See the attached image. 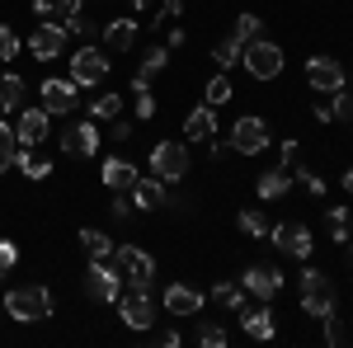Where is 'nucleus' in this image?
<instances>
[{
    "label": "nucleus",
    "instance_id": "79ce46f5",
    "mask_svg": "<svg viewBox=\"0 0 353 348\" xmlns=\"http://www.w3.org/2000/svg\"><path fill=\"white\" fill-rule=\"evenodd\" d=\"M14 264H19V245H14V240H0V278H5Z\"/></svg>",
    "mask_w": 353,
    "mask_h": 348
},
{
    "label": "nucleus",
    "instance_id": "a18cd8bd",
    "mask_svg": "<svg viewBox=\"0 0 353 348\" xmlns=\"http://www.w3.org/2000/svg\"><path fill=\"white\" fill-rule=\"evenodd\" d=\"M325 221H330V226H349V207H344V203H339V207H330Z\"/></svg>",
    "mask_w": 353,
    "mask_h": 348
},
{
    "label": "nucleus",
    "instance_id": "9b49d317",
    "mask_svg": "<svg viewBox=\"0 0 353 348\" xmlns=\"http://www.w3.org/2000/svg\"><path fill=\"white\" fill-rule=\"evenodd\" d=\"M269 240L278 245L283 254H292V259H311V245H316L301 221H278V226L269 231Z\"/></svg>",
    "mask_w": 353,
    "mask_h": 348
},
{
    "label": "nucleus",
    "instance_id": "f3484780",
    "mask_svg": "<svg viewBox=\"0 0 353 348\" xmlns=\"http://www.w3.org/2000/svg\"><path fill=\"white\" fill-rule=\"evenodd\" d=\"M61 151H66V156H94V151H99V127H94V123L66 127V132H61Z\"/></svg>",
    "mask_w": 353,
    "mask_h": 348
},
{
    "label": "nucleus",
    "instance_id": "e433bc0d",
    "mask_svg": "<svg viewBox=\"0 0 353 348\" xmlns=\"http://www.w3.org/2000/svg\"><path fill=\"white\" fill-rule=\"evenodd\" d=\"M165 66H170V48H151V52L141 57V76H156Z\"/></svg>",
    "mask_w": 353,
    "mask_h": 348
},
{
    "label": "nucleus",
    "instance_id": "473e14b6",
    "mask_svg": "<svg viewBox=\"0 0 353 348\" xmlns=\"http://www.w3.org/2000/svg\"><path fill=\"white\" fill-rule=\"evenodd\" d=\"M330 104V118H339V123H353V90L344 85V90H334V94H325Z\"/></svg>",
    "mask_w": 353,
    "mask_h": 348
},
{
    "label": "nucleus",
    "instance_id": "f257e3e1",
    "mask_svg": "<svg viewBox=\"0 0 353 348\" xmlns=\"http://www.w3.org/2000/svg\"><path fill=\"white\" fill-rule=\"evenodd\" d=\"M52 292L48 287H38V283H24V287H10V296H5V316L19 325H33V320H48L52 316Z\"/></svg>",
    "mask_w": 353,
    "mask_h": 348
},
{
    "label": "nucleus",
    "instance_id": "9d476101",
    "mask_svg": "<svg viewBox=\"0 0 353 348\" xmlns=\"http://www.w3.org/2000/svg\"><path fill=\"white\" fill-rule=\"evenodd\" d=\"M264 146H269V123H264V118L250 113V118H241V123L231 127V151H241V156H259Z\"/></svg>",
    "mask_w": 353,
    "mask_h": 348
},
{
    "label": "nucleus",
    "instance_id": "f03ea898",
    "mask_svg": "<svg viewBox=\"0 0 353 348\" xmlns=\"http://www.w3.org/2000/svg\"><path fill=\"white\" fill-rule=\"evenodd\" d=\"M330 311H334V287H330V273H321V268H301V316L325 320Z\"/></svg>",
    "mask_w": 353,
    "mask_h": 348
},
{
    "label": "nucleus",
    "instance_id": "6ab92c4d",
    "mask_svg": "<svg viewBox=\"0 0 353 348\" xmlns=\"http://www.w3.org/2000/svg\"><path fill=\"white\" fill-rule=\"evenodd\" d=\"M137 43V19L132 14H118V19H109V24H104V52H128V48H132Z\"/></svg>",
    "mask_w": 353,
    "mask_h": 348
},
{
    "label": "nucleus",
    "instance_id": "49530a36",
    "mask_svg": "<svg viewBox=\"0 0 353 348\" xmlns=\"http://www.w3.org/2000/svg\"><path fill=\"white\" fill-rule=\"evenodd\" d=\"M109 212H113V216H118V221H123V216L132 212V203H123V198H118V193H113V203H109Z\"/></svg>",
    "mask_w": 353,
    "mask_h": 348
},
{
    "label": "nucleus",
    "instance_id": "dca6fc26",
    "mask_svg": "<svg viewBox=\"0 0 353 348\" xmlns=\"http://www.w3.org/2000/svg\"><path fill=\"white\" fill-rule=\"evenodd\" d=\"M61 48H66V28H61V24H38L33 33H28V52L38 57V61L61 57Z\"/></svg>",
    "mask_w": 353,
    "mask_h": 348
},
{
    "label": "nucleus",
    "instance_id": "bb28decb",
    "mask_svg": "<svg viewBox=\"0 0 353 348\" xmlns=\"http://www.w3.org/2000/svg\"><path fill=\"white\" fill-rule=\"evenodd\" d=\"M236 226H241L245 236H254V240H264V236L273 231V226H269V216L259 212V207H245V212L236 216Z\"/></svg>",
    "mask_w": 353,
    "mask_h": 348
},
{
    "label": "nucleus",
    "instance_id": "c9c22d12",
    "mask_svg": "<svg viewBox=\"0 0 353 348\" xmlns=\"http://www.w3.org/2000/svg\"><path fill=\"white\" fill-rule=\"evenodd\" d=\"M241 43H231V38H226V43H217V48H212V61H217L221 71H231V66H236V61H241Z\"/></svg>",
    "mask_w": 353,
    "mask_h": 348
},
{
    "label": "nucleus",
    "instance_id": "f704fd0d",
    "mask_svg": "<svg viewBox=\"0 0 353 348\" xmlns=\"http://www.w3.org/2000/svg\"><path fill=\"white\" fill-rule=\"evenodd\" d=\"M198 344L203 348H226V329L217 320H198Z\"/></svg>",
    "mask_w": 353,
    "mask_h": 348
},
{
    "label": "nucleus",
    "instance_id": "6e6552de",
    "mask_svg": "<svg viewBox=\"0 0 353 348\" xmlns=\"http://www.w3.org/2000/svg\"><path fill=\"white\" fill-rule=\"evenodd\" d=\"M109 76V52L104 48H81V52H71V81L81 85H99Z\"/></svg>",
    "mask_w": 353,
    "mask_h": 348
},
{
    "label": "nucleus",
    "instance_id": "a878e982",
    "mask_svg": "<svg viewBox=\"0 0 353 348\" xmlns=\"http://www.w3.org/2000/svg\"><path fill=\"white\" fill-rule=\"evenodd\" d=\"M254 38H264V19L259 14H236V28H231V43H254Z\"/></svg>",
    "mask_w": 353,
    "mask_h": 348
},
{
    "label": "nucleus",
    "instance_id": "0eeeda50",
    "mask_svg": "<svg viewBox=\"0 0 353 348\" xmlns=\"http://www.w3.org/2000/svg\"><path fill=\"white\" fill-rule=\"evenodd\" d=\"M113 306H118V316H123V325H128V329H151V325H156V301H151V287H132L128 296H118Z\"/></svg>",
    "mask_w": 353,
    "mask_h": 348
},
{
    "label": "nucleus",
    "instance_id": "c03bdc74",
    "mask_svg": "<svg viewBox=\"0 0 353 348\" xmlns=\"http://www.w3.org/2000/svg\"><path fill=\"white\" fill-rule=\"evenodd\" d=\"M113 141H128V136H132V123H128V118H113Z\"/></svg>",
    "mask_w": 353,
    "mask_h": 348
},
{
    "label": "nucleus",
    "instance_id": "2eb2a0df",
    "mask_svg": "<svg viewBox=\"0 0 353 348\" xmlns=\"http://www.w3.org/2000/svg\"><path fill=\"white\" fill-rule=\"evenodd\" d=\"M250 296H259V301H273V296L283 292V273L269 264H254V268H245V283H241Z\"/></svg>",
    "mask_w": 353,
    "mask_h": 348
},
{
    "label": "nucleus",
    "instance_id": "39448f33",
    "mask_svg": "<svg viewBox=\"0 0 353 348\" xmlns=\"http://www.w3.org/2000/svg\"><path fill=\"white\" fill-rule=\"evenodd\" d=\"M113 268H118L132 287H151V278H156V259H151L141 245H118V249H113Z\"/></svg>",
    "mask_w": 353,
    "mask_h": 348
},
{
    "label": "nucleus",
    "instance_id": "393cba45",
    "mask_svg": "<svg viewBox=\"0 0 353 348\" xmlns=\"http://www.w3.org/2000/svg\"><path fill=\"white\" fill-rule=\"evenodd\" d=\"M76 240H81V249L90 254V259H113V240L104 236V231H94V226H85V231L76 236Z\"/></svg>",
    "mask_w": 353,
    "mask_h": 348
},
{
    "label": "nucleus",
    "instance_id": "5fc2aeb1",
    "mask_svg": "<svg viewBox=\"0 0 353 348\" xmlns=\"http://www.w3.org/2000/svg\"><path fill=\"white\" fill-rule=\"evenodd\" d=\"M344 85H349V90H353V76H349V81H344Z\"/></svg>",
    "mask_w": 353,
    "mask_h": 348
},
{
    "label": "nucleus",
    "instance_id": "2f4dec72",
    "mask_svg": "<svg viewBox=\"0 0 353 348\" xmlns=\"http://www.w3.org/2000/svg\"><path fill=\"white\" fill-rule=\"evenodd\" d=\"M231 94H236V90H231V81H226V71H221V76H212V81H208V90H203V104L221 108V104H231Z\"/></svg>",
    "mask_w": 353,
    "mask_h": 348
},
{
    "label": "nucleus",
    "instance_id": "4be33fe9",
    "mask_svg": "<svg viewBox=\"0 0 353 348\" xmlns=\"http://www.w3.org/2000/svg\"><path fill=\"white\" fill-rule=\"evenodd\" d=\"M241 325H245V334H250V339H264V344L278 334V325H273V311H269V306H259V311H250V306H245V311H241Z\"/></svg>",
    "mask_w": 353,
    "mask_h": 348
},
{
    "label": "nucleus",
    "instance_id": "4468645a",
    "mask_svg": "<svg viewBox=\"0 0 353 348\" xmlns=\"http://www.w3.org/2000/svg\"><path fill=\"white\" fill-rule=\"evenodd\" d=\"M203 306H208V296L189 287V283H170L165 287V311L170 316H203Z\"/></svg>",
    "mask_w": 353,
    "mask_h": 348
},
{
    "label": "nucleus",
    "instance_id": "09e8293b",
    "mask_svg": "<svg viewBox=\"0 0 353 348\" xmlns=\"http://www.w3.org/2000/svg\"><path fill=\"white\" fill-rule=\"evenodd\" d=\"M174 14H184V0H165V14H161V19H174Z\"/></svg>",
    "mask_w": 353,
    "mask_h": 348
},
{
    "label": "nucleus",
    "instance_id": "603ef678",
    "mask_svg": "<svg viewBox=\"0 0 353 348\" xmlns=\"http://www.w3.org/2000/svg\"><path fill=\"white\" fill-rule=\"evenodd\" d=\"M344 188H349V193H353V170H349V174H344Z\"/></svg>",
    "mask_w": 353,
    "mask_h": 348
},
{
    "label": "nucleus",
    "instance_id": "de8ad7c7",
    "mask_svg": "<svg viewBox=\"0 0 353 348\" xmlns=\"http://www.w3.org/2000/svg\"><path fill=\"white\" fill-rule=\"evenodd\" d=\"M311 113H316V123H334V118H330V104H325V99H316V108H311Z\"/></svg>",
    "mask_w": 353,
    "mask_h": 348
},
{
    "label": "nucleus",
    "instance_id": "8fccbe9b",
    "mask_svg": "<svg viewBox=\"0 0 353 348\" xmlns=\"http://www.w3.org/2000/svg\"><path fill=\"white\" fill-rule=\"evenodd\" d=\"M81 5H85V0H57V10H61V14H81Z\"/></svg>",
    "mask_w": 353,
    "mask_h": 348
},
{
    "label": "nucleus",
    "instance_id": "a211bd4d",
    "mask_svg": "<svg viewBox=\"0 0 353 348\" xmlns=\"http://www.w3.org/2000/svg\"><path fill=\"white\" fill-rule=\"evenodd\" d=\"M99 179H104V188H109V193H128V188H132L141 174H137V165H132V161H123V156H109V161H104V170H99Z\"/></svg>",
    "mask_w": 353,
    "mask_h": 348
},
{
    "label": "nucleus",
    "instance_id": "412c9836",
    "mask_svg": "<svg viewBox=\"0 0 353 348\" xmlns=\"http://www.w3.org/2000/svg\"><path fill=\"white\" fill-rule=\"evenodd\" d=\"M292 184H297V174L278 165V170H264V174L254 179V193H259V198H269V203H273V198H283V193H288Z\"/></svg>",
    "mask_w": 353,
    "mask_h": 348
},
{
    "label": "nucleus",
    "instance_id": "c756f323",
    "mask_svg": "<svg viewBox=\"0 0 353 348\" xmlns=\"http://www.w3.org/2000/svg\"><path fill=\"white\" fill-rule=\"evenodd\" d=\"M132 99H137V118H156V99H151V76L132 81Z\"/></svg>",
    "mask_w": 353,
    "mask_h": 348
},
{
    "label": "nucleus",
    "instance_id": "ea45409f",
    "mask_svg": "<svg viewBox=\"0 0 353 348\" xmlns=\"http://www.w3.org/2000/svg\"><path fill=\"white\" fill-rule=\"evenodd\" d=\"M301 165H306V161H301V141H283V170H292V174H297Z\"/></svg>",
    "mask_w": 353,
    "mask_h": 348
},
{
    "label": "nucleus",
    "instance_id": "cd10ccee",
    "mask_svg": "<svg viewBox=\"0 0 353 348\" xmlns=\"http://www.w3.org/2000/svg\"><path fill=\"white\" fill-rule=\"evenodd\" d=\"M19 151H24V156H19V170H24L28 179H48V174H52V161H43V156H38V151H33V146H19Z\"/></svg>",
    "mask_w": 353,
    "mask_h": 348
},
{
    "label": "nucleus",
    "instance_id": "5701e85b",
    "mask_svg": "<svg viewBox=\"0 0 353 348\" xmlns=\"http://www.w3.org/2000/svg\"><path fill=\"white\" fill-rule=\"evenodd\" d=\"M184 132H189V141H208V136L217 132V118H212V104L193 108L189 118H184Z\"/></svg>",
    "mask_w": 353,
    "mask_h": 348
},
{
    "label": "nucleus",
    "instance_id": "ddd939ff",
    "mask_svg": "<svg viewBox=\"0 0 353 348\" xmlns=\"http://www.w3.org/2000/svg\"><path fill=\"white\" fill-rule=\"evenodd\" d=\"M48 132H52V113L48 108H24L19 113V127H14V141L19 146H43Z\"/></svg>",
    "mask_w": 353,
    "mask_h": 348
},
{
    "label": "nucleus",
    "instance_id": "37998d69",
    "mask_svg": "<svg viewBox=\"0 0 353 348\" xmlns=\"http://www.w3.org/2000/svg\"><path fill=\"white\" fill-rule=\"evenodd\" d=\"M297 179H301V184H306V193H316V198L325 193V179H321V174H311L306 165H301V170H297Z\"/></svg>",
    "mask_w": 353,
    "mask_h": 348
},
{
    "label": "nucleus",
    "instance_id": "aec40b11",
    "mask_svg": "<svg viewBox=\"0 0 353 348\" xmlns=\"http://www.w3.org/2000/svg\"><path fill=\"white\" fill-rule=\"evenodd\" d=\"M128 193H132V207H141V212H156V207H165V198H170L165 193V179H156V174L151 179H137Z\"/></svg>",
    "mask_w": 353,
    "mask_h": 348
},
{
    "label": "nucleus",
    "instance_id": "3c124183",
    "mask_svg": "<svg viewBox=\"0 0 353 348\" xmlns=\"http://www.w3.org/2000/svg\"><path fill=\"white\" fill-rule=\"evenodd\" d=\"M128 5H132L137 14H141V10H146V5H151V0H128Z\"/></svg>",
    "mask_w": 353,
    "mask_h": 348
},
{
    "label": "nucleus",
    "instance_id": "7ed1b4c3",
    "mask_svg": "<svg viewBox=\"0 0 353 348\" xmlns=\"http://www.w3.org/2000/svg\"><path fill=\"white\" fill-rule=\"evenodd\" d=\"M245 71L254 76V81H273V76H283V48L269 43V38H254V43H245Z\"/></svg>",
    "mask_w": 353,
    "mask_h": 348
},
{
    "label": "nucleus",
    "instance_id": "72a5a7b5",
    "mask_svg": "<svg viewBox=\"0 0 353 348\" xmlns=\"http://www.w3.org/2000/svg\"><path fill=\"white\" fill-rule=\"evenodd\" d=\"M118 113H123V99H118V94H99V99L90 104V118H99V123H109Z\"/></svg>",
    "mask_w": 353,
    "mask_h": 348
},
{
    "label": "nucleus",
    "instance_id": "4c0bfd02",
    "mask_svg": "<svg viewBox=\"0 0 353 348\" xmlns=\"http://www.w3.org/2000/svg\"><path fill=\"white\" fill-rule=\"evenodd\" d=\"M10 57H19V33L0 24V61H10Z\"/></svg>",
    "mask_w": 353,
    "mask_h": 348
},
{
    "label": "nucleus",
    "instance_id": "f8f14e48",
    "mask_svg": "<svg viewBox=\"0 0 353 348\" xmlns=\"http://www.w3.org/2000/svg\"><path fill=\"white\" fill-rule=\"evenodd\" d=\"M344 71H339V61L334 57H311L306 61V85L316 90V94H334V90H344Z\"/></svg>",
    "mask_w": 353,
    "mask_h": 348
},
{
    "label": "nucleus",
    "instance_id": "58836bf2",
    "mask_svg": "<svg viewBox=\"0 0 353 348\" xmlns=\"http://www.w3.org/2000/svg\"><path fill=\"white\" fill-rule=\"evenodd\" d=\"M151 339H156L161 348H179V344H184V334H179L174 325H161V329H151Z\"/></svg>",
    "mask_w": 353,
    "mask_h": 348
},
{
    "label": "nucleus",
    "instance_id": "1a4fd4ad",
    "mask_svg": "<svg viewBox=\"0 0 353 348\" xmlns=\"http://www.w3.org/2000/svg\"><path fill=\"white\" fill-rule=\"evenodd\" d=\"M38 104L48 108V113H76V104H81V85L71 81V76H66V81H43L38 85Z\"/></svg>",
    "mask_w": 353,
    "mask_h": 348
},
{
    "label": "nucleus",
    "instance_id": "c85d7f7f",
    "mask_svg": "<svg viewBox=\"0 0 353 348\" xmlns=\"http://www.w3.org/2000/svg\"><path fill=\"white\" fill-rule=\"evenodd\" d=\"M212 301H221L226 311L241 316V311H245V287H236V283H212Z\"/></svg>",
    "mask_w": 353,
    "mask_h": 348
},
{
    "label": "nucleus",
    "instance_id": "423d86ee",
    "mask_svg": "<svg viewBox=\"0 0 353 348\" xmlns=\"http://www.w3.org/2000/svg\"><path fill=\"white\" fill-rule=\"evenodd\" d=\"M85 292L94 296V301H104V306H113L123 296V273L109 268L104 259H90V268H85Z\"/></svg>",
    "mask_w": 353,
    "mask_h": 348
},
{
    "label": "nucleus",
    "instance_id": "b1692460",
    "mask_svg": "<svg viewBox=\"0 0 353 348\" xmlns=\"http://www.w3.org/2000/svg\"><path fill=\"white\" fill-rule=\"evenodd\" d=\"M24 94H28L24 76H0V113H10V108H24Z\"/></svg>",
    "mask_w": 353,
    "mask_h": 348
},
{
    "label": "nucleus",
    "instance_id": "a19ab883",
    "mask_svg": "<svg viewBox=\"0 0 353 348\" xmlns=\"http://www.w3.org/2000/svg\"><path fill=\"white\" fill-rule=\"evenodd\" d=\"M344 339H349V334H344V320H339V316L330 311V316H325V344H334V348H339Z\"/></svg>",
    "mask_w": 353,
    "mask_h": 348
},
{
    "label": "nucleus",
    "instance_id": "7c9ffc66",
    "mask_svg": "<svg viewBox=\"0 0 353 348\" xmlns=\"http://www.w3.org/2000/svg\"><path fill=\"white\" fill-rule=\"evenodd\" d=\"M14 161H19V141H14V127L0 118V174H5Z\"/></svg>",
    "mask_w": 353,
    "mask_h": 348
},
{
    "label": "nucleus",
    "instance_id": "20e7f679",
    "mask_svg": "<svg viewBox=\"0 0 353 348\" xmlns=\"http://www.w3.org/2000/svg\"><path fill=\"white\" fill-rule=\"evenodd\" d=\"M146 165H151V174L165 179V184H170V179H184V174H189V146H184V141H156Z\"/></svg>",
    "mask_w": 353,
    "mask_h": 348
},
{
    "label": "nucleus",
    "instance_id": "864d4df0",
    "mask_svg": "<svg viewBox=\"0 0 353 348\" xmlns=\"http://www.w3.org/2000/svg\"><path fill=\"white\" fill-rule=\"evenodd\" d=\"M344 249H349V264H353V240H344Z\"/></svg>",
    "mask_w": 353,
    "mask_h": 348
}]
</instances>
